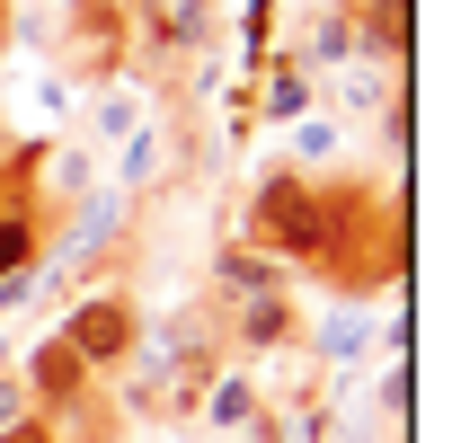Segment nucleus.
I'll use <instances>...</instances> for the list:
<instances>
[{"label": "nucleus", "mask_w": 461, "mask_h": 443, "mask_svg": "<svg viewBox=\"0 0 461 443\" xmlns=\"http://www.w3.org/2000/svg\"><path fill=\"white\" fill-rule=\"evenodd\" d=\"M249 240L276 258V267H338L346 249V204H329L302 168H276L258 195H249Z\"/></svg>", "instance_id": "f257e3e1"}, {"label": "nucleus", "mask_w": 461, "mask_h": 443, "mask_svg": "<svg viewBox=\"0 0 461 443\" xmlns=\"http://www.w3.org/2000/svg\"><path fill=\"white\" fill-rule=\"evenodd\" d=\"M54 337L89 364V373H124V355H133V337H142V311H133L124 293H80Z\"/></svg>", "instance_id": "f03ea898"}, {"label": "nucleus", "mask_w": 461, "mask_h": 443, "mask_svg": "<svg viewBox=\"0 0 461 443\" xmlns=\"http://www.w3.org/2000/svg\"><path fill=\"white\" fill-rule=\"evenodd\" d=\"M124 222H133V195H115V186H89V195H71V222H62V240H45V267H89V258H107L115 240H124Z\"/></svg>", "instance_id": "7ed1b4c3"}, {"label": "nucleus", "mask_w": 461, "mask_h": 443, "mask_svg": "<svg viewBox=\"0 0 461 443\" xmlns=\"http://www.w3.org/2000/svg\"><path fill=\"white\" fill-rule=\"evenodd\" d=\"M18 382H27V408H36V417H54V408H71V399H89L98 373H89L62 337H36V346H27V364H18Z\"/></svg>", "instance_id": "20e7f679"}, {"label": "nucleus", "mask_w": 461, "mask_h": 443, "mask_svg": "<svg viewBox=\"0 0 461 443\" xmlns=\"http://www.w3.org/2000/svg\"><path fill=\"white\" fill-rule=\"evenodd\" d=\"M302 337V311H293V293H249L240 311H230V346H249V355H276Z\"/></svg>", "instance_id": "39448f33"}, {"label": "nucleus", "mask_w": 461, "mask_h": 443, "mask_svg": "<svg viewBox=\"0 0 461 443\" xmlns=\"http://www.w3.org/2000/svg\"><path fill=\"white\" fill-rule=\"evenodd\" d=\"M408 45H417V9H408V0L355 9V54H382L391 71H408Z\"/></svg>", "instance_id": "423d86ee"}, {"label": "nucleus", "mask_w": 461, "mask_h": 443, "mask_svg": "<svg viewBox=\"0 0 461 443\" xmlns=\"http://www.w3.org/2000/svg\"><path fill=\"white\" fill-rule=\"evenodd\" d=\"M213 293H230V302H249V293H285V267H276L267 249H222V258H213Z\"/></svg>", "instance_id": "0eeeda50"}, {"label": "nucleus", "mask_w": 461, "mask_h": 443, "mask_svg": "<svg viewBox=\"0 0 461 443\" xmlns=\"http://www.w3.org/2000/svg\"><path fill=\"white\" fill-rule=\"evenodd\" d=\"M204 417H213L222 435H249V426L267 417V399H258V382H240V373H213V382H204Z\"/></svg>", "instance_id": "6e6552de"}, {"label": "nucleus", "mask_w": 461, "mask_h": 443, "mask_svg": "<svg viewBox=\"0 0 461 443\" xmlns=\"http://www.w3.org/2000/svg\"><path fill=\"white\" fill-rule=\"evenodd\" d=\"M258 115H267V124H302V115H311V71H302V62H276L267 89H258Z\"/></svg>", "instance_id": "1a4fd4ad"}, {"label": "nucleus", "mask_w": 461, "mask_h": 443, "mask_svg": "<svg viewBox=\"0 0 461 443\" xmlns=\"http://www.w3.org/2000/svg\"><path fill=\"white\" fill-rule=\"evenodd\" d=\"M36 258H45V222H36V204L0 213V276H27Z\"/></svg>", "instance_id": "9d476101"}, {"label": "nucleus", "mask_w": 461, "mask_h": 443, "mask_svg": "<svg viewBox=\"0 0 461 443\" xmlns=\"http://www.w3.org/2000/svg\"><path fill=\"white\" fill-rule=\"evenodd\" d=\"M204 36H213V0H177L169 18H160V36H151V45H160V54H195Z\"/></svg>", "instance_id": "9b49d317"}, {"label": "nucleus", "mask_w": 461, "mask_h": 443, "mask_svg": "<svg viewBox=\"0 0 461 443\" xmlns=\"http://www.w3.org/2000/svg\"><path fill=\"white\" fill-rule=\"evenodd\" d=\"M160 177V133H124V151H115V195H133V186H151Z\"/></svg>", "instance_id": "f8f14e48"}, {"label": "nucleus", "mask_w": 461, "mask_h": 443, "mask_svg": "<svg viewBox=\"0 0 461 443\" xmlns=\"http://www.w3.org/2000/svg\"><path fill=\"white\" fill-rule=\"evenodd\" d=\"M346 54H355V9H329V18L311 27V45H302V71H311V62H346Z\"/></svg>", "instance_id": "ddd939ff"}, {"label": "nucleus", "mask_w": 461, "mask_h": 443, "mask_svg": "<svg viewBox=\"0 0 461 443\" xmlns=\"http://www.w3.org/2000/svg\"><path fill=\"white\" fill-rule=\"evenodd\" d=\"M329 151H338V124L329 115H302L293 124V160H329Z\"/></svg>", "instance_id": "4468645a"}, {"label": "nucleus", "mask_w": 461, "mask_h": 443, "mask_svg": "<svg viewBox=\"0 0 461 443\" xmlns=\"http://www.w3.org/2000/svg\"><path fill=\"white\" fill-rule=\"evenodd\" d=\"M364 337H373V329H364V311H346V320L320 329V355H338V364H346V355H364Z\"/></svg>", "instance_id": "2eb2a0df"}, {"label": "nucleus", "mask_w": 461, "mask_h": 443, "mask_svg": "<svg viewBox=\"0 0 461 443\" xmlns=\"http://www.w3.org/2000/svg\"><path fill=\"white\" fill-rule=\"evenodd\" d=\"M89 124H98L107 142H124V133H133V98H124V89H115V98H98V115H89Z\"/></svg>", "instance_id": "dca6fc26"}, {"label": "nucleus", "mask_w": 461, "mask_h": 443, "mask_svg": "<svg viewBox=\"0 0 461 443\" xmlns=\"http://www.w3.org/2000/svg\"><path fill=\"white\" fill-rule=\"evenodd\" d=\"M18 417H36V408H27V382H18V373H0V435H9Z\"/></svg>", "instance_id": "f3484780"}, {"label": "nucleus", "mask_w": 461, "mask_h": 443, "mask_svg": "<svg viewBox=\"0 0 461 443\" xmlns=\"http://www.w3.org/2000/svg\"><path fill=\"white\" fill-rule=\"evenodd\" d=\"M382 408H391V417H408V364H391V373H382Z\"/></svg>", "instance_id": "a211bd4d"}, {"label": "nucleus", "mask_w": 461, "mask_h": 443, "mask_svg": "<svg viewBox=\"0 0 461 443\" xmlns=\"http://www.w3.org/2000/svg\"><path fill=\"white\" fill-rule=\"evenodd\" d=\"M0 443H62V435H54V426H45V417H18V426H9V435H0Z\"/></svg>", "instance_id": "6ab92c4d"}, {"label": "nucleus", "mask_w": 461, "mask_h": 443, "mask_svg": "<svg viewBox=\"0 0 461 443\" xmlns=\"http://www.w3.org/2000/svg\"><path fill=\"white\" fill-rule=\"evenodd\" d=\"M0 151H9V124H0Z\"/></svg>", "instance_id": "aec40b11"}, {"label": "nucleus", "mask_w": 461, "mask_h": 443, "mask_svg": "<svg viewBox=\"0 0 461 443\" xmlns=\"http://www.w3.org/2000/svg\"><path fill=\"white\" fill-rule=\"evenodd\" d=\"M0 9H9V0H0Z\"/></svg>", "instance_id": "412c9836"}]
</instances>
